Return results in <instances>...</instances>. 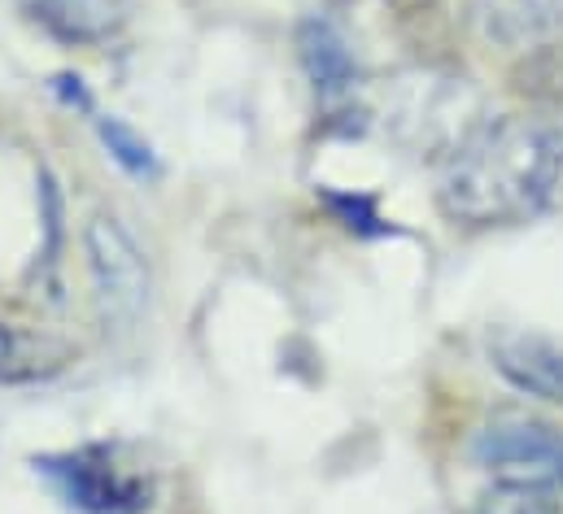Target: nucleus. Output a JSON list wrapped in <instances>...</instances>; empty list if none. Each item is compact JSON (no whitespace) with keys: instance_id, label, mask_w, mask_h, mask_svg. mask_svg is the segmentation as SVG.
Segmentation results:
<instances>
[{"instance_id":"obj_1","label":"nucleus","mask_w":563,"mask_h":514,"mask_svg":"<svg viewBox=\"0 0 563 514\" xmlns=\"http://www.w3.org/2000/svg\"><path fill=\"white\" fill-rule=\"evenodd\" d=\"M437 205L463 227H511L563 210V119H481L441 157Z\"/></svg>"},{"instance_id":"obj_2","label":"nucleus","mask_w":563,"mask_h":514,"mask_svg":"<svg viewBox=\"0 0 563 514\" xmlns=\"http://www.w3.org/2000/svg\"><path fill=\"white\" fill-rule=\"evenodd\" d=\"M84 254H88L92 297H97L101 319L114 327H132L153 297V275H148V257L141 254V245L119 219L97 214L84 227Z\"/></svg>"},{"instance_id":"obj_3","label":"nucleus","mask_w":563,"mask_h":514,"mask_svg":"<svg viewBox=\"0 0 563 514\" xmlns=\"http://www.w3.org/2000/svg\"><path fill=\"white\" fill-rule=\"evenodd\" d=\"M35 471L53 480L66 506L79 514H144L148 511V480L132 476L110 458V449H75L57 458H35Z\"/></svg>"},{"instance_id":"obj_4","label":"nucleus","mask_w":563,"mask_h":514,"mask_svg":"<svg viewBox=\"0 0 563 514\" xmlns=\"http://www.w3.org/2000/svg\"><path fill=\"white\" fill-rule=\"evenodd\" d=\"M467 22L485 48L525 57L560 40L563 0H467Z\"/></svg>"},{"instance_id":"obj_5","label":"nucleus","mask_w":563,"mask_h":514,"mask_svg":"<svg viewBox=\"0 0 563 514\" xmlns=\"http://www.w3.org/2000/svg\"><path fill=\"white\" fill-rule=\"evenodd\" d=\"M476 458L511 476H563V432L529 414H498L476 432Z\"/></svg>"},{"instance_id":"obj_6","label":"nucleus","mask_w":563,"mask_h":514,"mask_svg":"<svg viewBox=\"0 0 563 514\" xmlns=\"http://www.w3.org/2000/svg\"><path fill=\"white\" fill-rule=\"evenodd\" d=\"M489 362L516 392L563 410V340L542 332H494Z\"/></svg>"},{"instance_id":"obj_7","label":"nucleus","mask_w":563,"mask_h":514,"mask_svg":"<svg viewBox=\"0 0 563 514\" xmlns=\"http://www.w3.org/2000/svg\"><path fill=\"white\" fill-rule=\"evenodd\" d=\"M297 53H301V66L323 101H345L358 92V62H354L345 35L328 18H306L297 26Z\"/></svg>"},{"instance_id":"obj_8","label":"nucleus","mask_w":563,"mask_h":514,"mask_svg":"<svg viewBox=\"0 0 563 514\" xmlns=\"http://www.w3.org/2000/svg\"><path fill=\"white\" fill-rule=\"evenodd\" d=\"M75 362V349L48 332L0 319V384H44Z\"/></svg>"},{"instance_id":"obj_9","label":"nucleus","mask_w":563,"mask_h":514,"mask_svg":"<svg viewBox=\"0 0 563 514\" xmlns=\"http://www.w3.org/2000/svg\"><path fill=\"white\" fill-rule=\"evenodd\" d=\"M26 9L62 44H106L128 22V0H31Z\"/></svg>"},{"instance_id":"obj_10","label":"nucleus","mask_w":563,"mask_h":514,"mask_svg":"<svg viewBox=\"0 0 563 514\" xmlns=\"http://www.w3.org/2000/svg\"><path fill=\"white\" fill-rule=\"evenodd\" d=\"M476 514H563V476H507L481 498Z\"/></svg>"},{"instance_id":"obj_11","label":"nucleus","mask_w":563,"mask_h":514,"mask_svg":"<svg viewBox=\"0 0 563 514\" xmlns=\"http://www.w3.org/2000/svg\"><path fill=\"white\" fill-rule=\"evenodd\" d=\"M97 131H101L106 148L114 153V161H119V166H128L132 175H153V170H157L153 148H148V144H144L141 135L128 127L123 119H97Z\"/></svg>"},{"instance_id":"obj_12","label":"nucleus","mask_w":563,"mask_h":514,"mask_svg":"<svg viewBox=\"0 0 563 514\" xmlns=\"http://www.w3.org/2000/svg\"><path fill=\"white\" fill-rule=\"evenodd\" d=\"M328 205L345 219L350 232H367V236H380V232H385V227H376L380 214H376L372 201H363V197H336V192H328Z\"/></svg>"},{"instance_id":"obj_13","label":"nucleus","mask_w":563,"mask_h":514,"mask_svg":"<svg viewBox=\"0 0 563 514\" xmlns=\"http://www.w3.org/2000/svg\"><path fill=\"white\" fill-rule=\"evenodd\" d=\"M53 88H57V92H62V97H66L70 105H79V110H92V97H88V92L79 88V79H70V75H62V79H57Z\"/></svg>"}]
</instances>
